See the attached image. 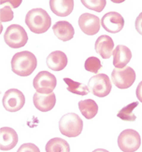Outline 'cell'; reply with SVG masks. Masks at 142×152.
I'll list each match as a JSON object with an SVG mask.
<instances>
[{"label":"cell","instance_id":"1","mask_svg":"<svg viewBox=\"0 0 142 152\" xmlns=\"http://www.w3.org/2000/svg\"><path fill=\"white\" fill-rule=\"evenodd\" d=\"M38 61L32 52L24 50L17 52L11 59V70L20 77H28L36 70Z\"/></svg>","mask_w":142,"mask_h":152},{"label":"cell","instance_id":"2","mask_svg":"<svg viewBox=\"0 0 142 152\" xmlns=\"http://www.w3.org/2000/svg\"><path fill=\"white\" fill-rule=\"evenodd\" d=\"M25 23L31 32L35 34H43L52 25V19L48 12L43 9H33L25 16Z\"/></svg>","mask_w":142,"mask_h":152},{"label":"cell","instance_id":"3","mask_svg":"<svg viewBox=\"0 0 142 152\" xmlns=\"http://www.w3.org/2000/svg\"><path fill=\"white\" fill-rule=\"evenodd\" d=\"M60 133L67 137H77L83 130V121L76 113H67L59 121Z\"/></svg>","mask_w":142,"mask_h":152},{"label":"cell","instance_id":"4","mask_svg":"<svg viewBox=\"0 0 142 152\" xmlns=\"http://www.w3.org/2000/svg\"><path fill=\"white\" fill-rule=\"evenodd\" d=\"M4 40L10 48L19 49L27 43L28 36L23 26L19 24H11L5 32Z\"/></svg>","mask_w":142,"mask_h":152},{"label":"cell","instance_id":"5","mask_svg":"<svg viewBox=\"0 0 142 152\" xmlns=\"http://www.w3.org/2000/svg\"><path fill=\"white\" fill-rule=\"evenodd\" d=\"M141 145V138L137 131L126 129L118 137V146L123 152H136Z\"/></svg>","mask_w":142,"mask_h":152},{"label":"cell","instance_id":"6","mask_svg":"<svg viewBox=\"0 0 142 152\" xmlns=\"http://www.w3.org/2000/svg\"><path fill=\"white\" fill-rule=\"evenodd\" d=\"M88 88L93 95L103 98L111 91V82L106 74H97L92 77L88 81Z\"/></svg>","mask_w":142,"mask_h":152},{"label":"cell","instance_id":"7","mask_svg":"<svg viewBox=\"0 0 142 152\" xmlns=\"http://www.w3.org/2000/svg\"><path fill=\"white\" fill-rule=\"evenodd\" d=\"M113 84L119 89H127L136 81V72L130 66L124 68H114L111 72Z\"/></svg>","mask_w":142,"mask_h":152},{"label":"cell","instance_id":"8","mask_svg":"<svg viewBox=\"0 0 142 152\" xmlns=\"http://www.w3.org/2000/svg\"><path fill=\"white\" fill-rule=\"evenodd\" d=\"M57 85V79L54 75L48 71H41L35 77L33 86L37 92L44 94H50L53 91Z\"/></svg>","mask_w":142,"mask_h":152},{"label":"cell","instance_id":"9","mask_svg":"<svg viewBox=\"0 0 142 152\" xmlns=\"http://www.w3.org/2000/svg\"><path fill=\"white\" fill-rule=\"evenodd\" d=\"M2 104L7 111L17 112L24 107L25 97L21 91L17 89H10L4 94Z\"/></svg>","mask_w":142,"mask_h":152},{"label":"cell","instance_id":"10","mask_svg":"<svg viewBox=\"0 0 142 152\" xmlns=\"http://www.w3.org/2000/svg\"><path fill=\"white\" fill-rule=\"evenodd\" d=\"M101 25L103 28L111 34H116L123 30L124 26V19L116 11L107 12L102 17Z\"/></svg>","mask_w":142,"mask_h":152},{"label":"cell","instance_id":"11","mask_svg":"<svg viewBox=\"0 0 142 152\" xmlns=\"http://www.w3.org/2000/svg\"><path fill=\"white\" fill-rule=\"evenodd\" d=\"M79 26L85 35L94 36L100 30V19L93 14L83 13L79 18Z\"/></svg>","mask_w":142,"mask_h":152},{"label":"cell","instance_id":"12","mask_svg":"<svg viewBox=\"0 0 142 152\" xmlns=\"http://www.w3.org/2000/svg\"><path fill=\"white\" fill-rule=\"evenodd\" d=\"M33 103L35 107L41 112L51 111L56 104V96L52 92L50 94H44L36 92L33 96Z\"/></svg>","mask_w":142,"mask_h":152},{"label":"cell","instance_id":"13","mask_svg":"<svg viewBox=\"0 0 142 152\" xmlns=\"http://www.w3.org/2000/svg\"><path fill=\"white\" fill-rule=\"evenodd\" d=\"M18 143V134L10 127H2L0 129V149L4 151L11 150Z\"/></svg>","mask_w":142,"mask_h":152},{"label":"cell","instance_id":"14","mask_svg":"<svg viewBox=\"0 0 142 152\" xmlns=\"http://www.w3.org/2000/svg\"><path fill=\"white\" fill-rule=\"evenodd\" d=\"M112 55L113 65L115 68H124L132 59V52L130 49L124 45H118L114 49Z\"/></svg>","mask_w":142,"mask_h":152},{"label":"cell","instance_id":"15","mask_svg":"<svg viewBox=\"0 0 142 152\" xmlns=\"http://www.w3.org/2000/svg\"><path fill=\"white\" fill-rule=\"evenodd\" d=\"M114 49V42L110 36H100L94 44V50L103 59H109L111 57Z\"/></svg>","mask_w":142,"mask_h":152},{"label":"cell","instance_id":"16","mask_svg":"<svg viewBox=\"0 0 142 152\" xmlns=\"http://www.w3.org/2000/svg\"><path fill=\"white\" fill-rule=\"evenodd\" d=\"M68 60L65 52L61 50L52 51L46 59L47 66L53 71H61L65 68Z\"/></svg>","mask_w":142,"mask_h":152},{"label":"cell","instance_id":"17","mask_svg":"<svg viewBox=\"0 0 142 152\" xmlns=\"http://www.w3.org/2000/svg\"><path fill=\"white\" fill-rule=\"evenodd\" d=\"M52 31L57 38L64 42L71 40L75 35V30H74L72 24L66 21L57 22L52 26Z\"/></svg>","mask_w":142,"mask_h":152},{"label":"cell","instance_id":"18","mask_svg":"<svg viewBox=\"0 0 142 152\" xmlns=\"http://www.w3.org/2000/svg\"><path fill=\"white\" fill-rule=\"evenodd\" d=\"M50 8L55 15L60 17H66L74 9L73 0H51Z\"/></svg>","mask_w":142,"mask_h":152},{"label":"cell","instance_id":"19","mask_svg":"<svg viewBox=\"0 0 142 152\" xmlns=\"http://www.w3.org/2000/svg\"><path fill=\"white\" fill-rule=\"evenodd\" d=\"M79 109L85 118L91 120L97 115L98 105L92 99H85L79 102Z\"/></svg>","mask_w":142,"mask_h":152},{"label":"cell","instance_id":"20","mask_svg":"<svg viewBox=\"0 0 142 152\" xmlns=\"http://www.w3.org/2000/svg\"><path fill=\"white\" fill-rule=\"evenodd\" d=\"M46 152H70L69 144L62 138H52L45 147Z\"/></svg>","mask_w":142,"mask_h":152},{"label":"cell","instance_id":"21","mask_svg":"<svg viewBox=\"0 0 142 152\" xmlns=\"http://www.w3.org/2000/svg\"><path fill=\"white\" fill-rule=\"evenodd\" d=\"M64 81L66 83L67 91L71 92V94H78V95H87L89 94V88L83 83L74 81L68 77H65Z\"/></svg>","mask_w":142,"mask_h":152},{"label":"cell","instance_id":"22","mask_svg":"<svg viewBox=\"0 0 142 152\" xmlns=\"http://www.w3.org/2000/svg\"><path fill=\"white\" fill-rule=\"evenodd\" d=\"M138 105V102H134V103L129 104L118 112L117 117L120 118L121 121H130V122L135 121L137 120V116L134 115L133 111Z\"/></svg>","mask_w":142,"mask_h":152},{"label":"cell","instance_id":"23","mask_svg":"<svg viewBox=\"0 0 142 152\" xmlns=\"http://www.w3.org/2000/svg\"><path fill=\"white\" fill-rule=\"evenodd\" d=\"M84 68L88 72L97 74V72L102 68V64L98 58L92 56L87 58V60L84 63Z\"/></svg>","mask_w":142,"mask_h":152},{"label":"cell","instance_id":"24","mask_svg":"<svg viewBox=\"0 0 142 152\" xmlns=\"http://www.w3.org/2000/svg\"><path fill=\"white\" fill-rule=\"evenodd\" d=\"M80 2L87 9L96 12H101L107 5L106 0H82Z\"/></svg>","mask_w":142,"mask_h":152},{"label":"cell","instance_id":"25","mask_svg":"<svg viewBox=\"0 0 142 152\" xmlns=\"http://www.w3.org/2000/svg\"><path fill=\"white\" fill-rule=\"evenodd\" d=\"M13 11L10 6H3L0 10V17H1V22H10L13 19Z\"/></svg>","mask_w":142,"mask_h":152},{"label":"cell","instance_id":"26","mask_svg":"<svg viewBox=\"0 0 142 152\" xmlns=\"http://www.w3.org/2000/svg\"><path fill=\"white\" fill-rule=\"evenodd\" d=\"M17 152H40V150L36 145L32 143H25L19 148Z\"/></svg>","mask_w":142,"mask_h":152},{"label":"cell","instance_id":"27","mask_svg":"<svg viewBox=\"0 0 142 152\" xmlns=\"http://www.w3.org/2000/svg\"><path fill=\"white\" fill-rule=\"evenodd\" d=\"M135 26H136V30L139 35L142 36V12L138 16L136 19V23H135Z\"/></svg>","mask_w":142,"mask_h":152},{"label":"cell","instance_id":"28","mask_svg":"<svg viewBox=\"0 0 142 152\" xmlns=\"http://www.w3.org/2000/svg\"><path fill=\"white\" fill-rule=\"evenodd\" d=\"M136 95H137L138 100L142 103V81H140L139 84L138 85L137 90H136Z\"/></svg>","mask_w":142,"mask_h":152},{"label":"cell","instance_id":"29","mask_svg":"<svg viewBox=\"0 0 142 152\" xmlns=\"http://www.w3.org/2000/svg\"><path fill=\"white\" fill-rule=\"evenodd\" d=\"M93 152H110V151H107L104 148H97V149H94Z\"/></svg>","mask_w":142,"mask_h":152}]
</instances>
